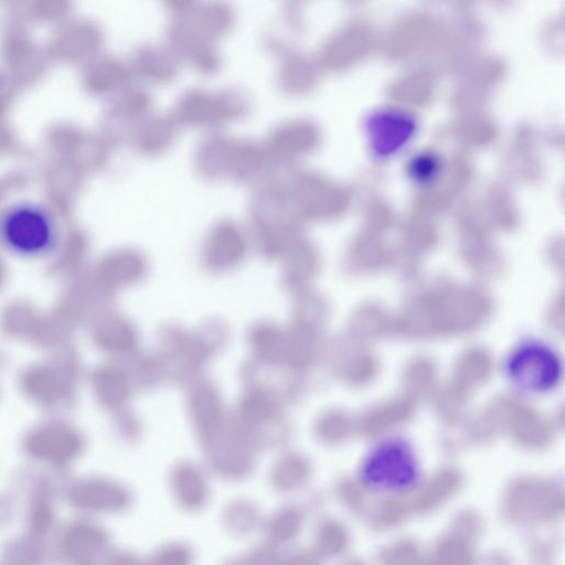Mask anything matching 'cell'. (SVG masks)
<instances>
[{
	"label": "cell",
	"mask_w": 565,
	"mask_h": 565,
	"mask_svg": "<svg viewBox=\"0 0 565 565\" xmlns=\"http://www.w3.org/2000/svg\"><path fill=\"white\" fill-rule=\"evenodd\" d=\"M59 220L33 201H19L0 211V248L20 260L52 257L61 244Z\"/></svg>",
	"instance_id": "6da1fadb"
},
{
	"label": "cell",
	"mask_w": 565,
	"mask_h": 565,
	"mask_svg": "<svg viewBox=\"0 0 565 565\" xmlns=\"http://www.w3.org/2000/svg\"><path fill=\"white\" fill-rule=\"evenodd\" d=\"M417 454L402 441L382 443L370 452L359 471V482L372 496L398 499L417 492L422 484Z\"/></svg>",
	"instance_id": "7a4b0ae2"
},
{
	"label": "cell",
	"mask_w": 565,
	"mask_h": 565,
	"mask_svg": "<svg viewBox=\"0 0 565 565\" xmlns=\"http://www.w3.org/2000/svg\"><path fill=\"white\" fill-rule=\"evenodd\" d=\"M508 368L517 385L528 390L549 389L560 375L557 357L541 345L532 344L518 349Z\"/></svg>",
	"instance_id": "3957f363"
},
{
	"label": "cell",
	"mask_w": 565,
	"mask_h": 565,
	"mask_svg": "<svg viewBox=\"0 0 565 565\" xmlns=\"http://www.w3.org/2000/svg\"><path fill=\"white\" fill-rule=\"evenodd\" d=\"M245 103L237 94L209 97L202 93H189L180 101L178 115L181 120L202 122L221 120L239 114Z\"/></svg>",
	"instance_id": "277c9868"
}]
</instances>
